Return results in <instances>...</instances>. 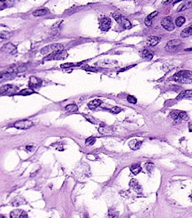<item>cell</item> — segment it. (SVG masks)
Here are the masks:
<instances>
[{"mask_svg":"<svg viewBox=\"0 0 192 218\" xmlns=\"http://www.w3.org/2000/svg\"><path fill=\"white\" fill-rule=\"evenodd\" d=\"M173 80L180 83H190L192 82V72L189 70L178 71L173 75Z\"/></svg>","mask_w":192,"mask_h":218,"instance_id":"cell-1","label":"cell"},{"mask_svg":"<svg viewBox=\"0 0 192 218\" xmlns=\"http://www.w3.org/2000/svg\"><path fill=\"white\" fill-rule=\"evenodd\" d=\"M62 49H64V47H63V45H62V44H52V45L43 47L40 52L42 54L48 55V54H51L53 53H55L57 51H60Z\"/></svg>","mask_w":192,"mask_h":218,"instance_id":"cell-2","label":"cell"},{"mask_svg":"<svg viewBox=\"0 0 192 218\" xmlns=\"http://www.w3.org/2000/svg\"><path fill=\"white\" fill-rule=\"evenodd\" d=\"M68 57V53L66 50L62 49L60 51H57L55 53H53L51 54H48L46 58V61H52V60H55V61H59V60H64Z\"/></svg>","mask_w":192,"mask_h":218,"instance_id":"cell-3","label":"cell"},{"mask_svg":"<svg viewBox=\"0 0 192 218\" xmlns=\"http://www.w3.org/2000/svg\"><path fill=\"white\" fill-rule=\"evenodd\" d=\"M181 45H182V42L180 39H173V40H170L166 44L165 49L167 52H174L177 50V48H178Z\"/></svg>","mask_w":192,"mask_h":218,"instance_id":"cell-4","label":"cell"},{"mask_svg":"<svg viewBox=\"0 0 192 218\" xmlns=\"http://www.w3.org/2000/svg\"><path fill=\"white\" fill-rule=\"evenodd\" d=\"M33 126V122L28 120V119H23L17 121L13 124V127L18 128V129H28Z\"/></svg>","mask_w":192,"mask_h":218,"instance_id":"cell-5","label":"cell"},{"mask_svg":"<svg viewBox=\"0 0 192 218\" xmlns=\"http://www.w3.org/2000/svg\"><path fill=\"white\" fill-rule=\"evenodd\" d=\"M18 90L16 86L12 85H6L0 87V94H11Z\"/></svg>","mask_w":192,"mask_h":218,"instance_id":"cell-6","label":"cell"},{"mask_svg":"<svg viewBox=\"0 0 192 218\" xmlns=\"http://www.w3.org/2000/svg\"><path fill=\"white\" fill-rule=\"evenodd\" d=\"M161 24L167 31H173L174 30V25H173V23L172 22V18L170 16H167L162 20Z\"/></svg>","mask_w":192,"mask_h":218,"instance_id":"cell-7","label":"cell"},{"mask_svg":"<svg viewBox=\"0 0 192 218\" xmlns=\"http://www.w3.org/2000/svg\"><path fill=\"white\" fill-rule=\"evenodd\" d=\"M111 26V21L110 18H102L100 22V28L102 31H108Z\"/></svg>","mask_w":192,"mask_h":218,"instance_id":"cell-8","label":"cell"},{"mask_svg":"<svg viewBox=\"0 0 192 218\" xmlns=\"http://www.w3.org/2000/svg\"><path fill=\"white\" fill-rule=\"evenodd\" d=\"M42 85V80L39 79L38 78L36 77H30L28 81V86L30 87L31 89H36L38 88L39 86H41Z\"/></svg>","mask_w":192,"mask_h":218,"instance_id":"cell-9","label":"cell"},{"mask_svg":"<svg viewBox=\"0 0 192 218\" xmlns=\"http://www.w3.org/2000/svg\"><path fill=\"white\" fill-rule=\"evenodd\" d=\"M129 185H130V187H131L135 192H137V193H141V192H142V187L140 185V183H138L137 180H135V179H132V180L130 181Z\"/></svg>","mask_w":192,"mask_h":218,"instance_id":"cell-10","label":"cell"},{"mask_svg":"<svg viewBox=\"0 0 192 218\" xmlns=\"http://www.w3.org/2000/svg\"><path fill=\"white\" fill-rule=\"evenodd\" d=\"M10 217L11 218H26L27 215L25 211L21 209H15L10 213Z\"/></svg>","mask_w":192,"mask_h":218,"instance_id":"cell-11","label":"cell"},{"mask_svg":"<svg viewBox=\"0 0 192 218\" xmlns=\"http://www.w3.org/2000/svg\"><path fill=\"white\" fill-rule=\"evenodd\" d=\"M15 3V0H0V10L12 7Z\"/></svg>","mask_w":192,"mask_h":218,"instance_id":"cell-12","label":"cell"},{"mask_svg":"<svg viewBox=\"0 0 192 218\" xmlns=\"http://www.w3.org/2000/svg\"><path fill=\"white\" fill-rule=\"evenodd\" d=\"M2 50L5 51V52H6L7 53H11V54H13V53H15L17 52L16 47L14 46L13 44H12V43H8V44H6V45H5L3 47Z\"/></svg>","mask_w":192,"mask_h":218,"instance_id":"cell-13","label":"cell"},{"mask_svg":"<svg viewBox=\"0 0 192 218\" xmlns=\"http://www.w3.org/2000/svg\"><path fill=\"white\" fill-rule=\"evenodd\" d=\"M159 42H160V38L157 37H148L147 40H146V44L148 46H150V47L157 46Z\"/></svg>","mask_w":192,"mask_h":218,"instance_id":"cell-14","label":"cell"},{"mask_svg":"<svg viewBox=\"0 0 192 218\" xmlns=\"http://www.w3.org/2000/svg\"><path fill=\"white\" fill-rule=\"evenodd\" d=\"M142 142L141 141H138V140H132L129 142V146L132 150H138L140 149V147L141 146Z\"/></svg>","mask_w":192,"mask_h":218,"instance_id":"cell-15","label":"cell"},{"mask_svg":"<svg viewBox=\"0 0 192 218\" xmlns=\"http://www.w3.org/2000/svg\"><path fill=\"white\" fill-rule=\"evenodd\" d=\"M191 97H192V90H185V91H182L176 97V100H182L184 98H191Z\"/></svg>","mask_w":192,"mask_h":218,"instance_id":"cell-16","label":"cell"},{"mask_svg":"<svg viewBox=\"0 0 192 218\" xmlns=\"http://www.w3.org/2000/svg\"><path fill=\"white\" fill-rule=\"evenodd\" d=\"M102 103V101L99 99H95V100H93L91 101L89 103H88V107H89V109L91 110H94L98 107H100Z\"/></svg>","mask_w":192,"mask_h":218,"instance_id":"cell-17","label":"cell"},{"mask_svg":"<svg viewBox=\"0 0 192 218\" xmlns=\"http://www.w3.org/2000/svg\"><path fill=\"white\" fill-rule=\"evenodd\" d=\"M157 14H158V12H153L152 13L150 14V15H148V16L146 17L145 21H144L145 24H146L147 26H150V25L152 24V19H153L154 17H156V16L157 15Z\"/></svg>","mask_w":192,"mask_h":218,"instance_id":"cell-18","label":"cell"},{"mask_svg":"<svg viewBox=\"0 0 192 218\" xmlns=\"http://www.w3.org/2000/svg\"><path fill=\"white\" fill-rule=\"evenodd\" d=\"M49 12V10L46 8H41V9H37L33 12V15L37 17V16H44L46 15V14Z\"/></svg>","mask_w":192,"mask_h":218,"instance_id":"cell-19","label":"cell"},{"mask_svg":"<svg viewBox=\"0 0 192 218\" xmlns=\"http://www.w3.org/2000/svg\"><path fill=\"white\" fill-rule=\"evenodd\" d=\"M192 35V25L187 27L186 28H184V30L181 32V36L182 37H188L189 36Z\"/></svg>","mask_w":192,"mask_h":218,"instance_id":"cell-20","label":"cell"},{"mask_svg":"<svg viewBox=\"0 0 192 218\" xmlns=\"http://www.w3.org/2000/svg\"><path fill=\"white\" fill-rule=\"evenodd\" d=\"M119 24H121L122 28H125V30H129V28H131V27H132V24H131L130 21L127 20V19H125V18H124V17L122 18V20H121V22H120Z\"/></svg>","mask_w":192,"mask_h":218,"instance_id":"cell-21","label":"cell"},{"mask_svg":"<svg viewBox=\"0 0 192 218\" xmlns=\"http://www.w3.org/2000/svg\"><path fill=\"white\" fill-rule=\"evenodd\" d=\"M130 170L134 174H138L141 171V167L139 164H134V165L131 166Z\"/></svg>","mask_w":192,"mask_h":218,"instance_id":"cell-22","label":"cell"},{"mask_svg":"<svg viewBox=\"0 0 192 218\" xmlns=\"http://www.w3.org/2000/svg\"><path fill=\"white\" fill-rule=\"evenodd\" d=\"M65 110L68 111V112H70V113H74V112H77L78 110V108L76 104H69L65 107Z\"/></svg>","mask_w":192,"mask_h":218,"instance_id":"cell-23","label":"cell"},{"mask_svg":"<svg viewBox=\"0 0 192 218\" xmlns=\"http://www.w3.org/2000/svg\"><path fill=\"white\" fill-rule=\"evenodd\" d=\"M26 201L24 199H22L21 197H17L15 198L13 200H12V205L13 206H20V205H22L24 204Z\"/></svg>","mask_w":192,"mask_h":218,"instance_id":"cell-24","label":"cell"},{"mask_svg":"<svg viewBox=\"0 0 192 218\" xmlns=\"http://www.w3.org/2000/svg\"><path fill=\"white\" fill-rule=\"evenodd\" d=\"M141 56L143 58H145V59H148V60H151L153 58V54L147 49H144L142 52H141Z\"/></svg>","mask_w":192,"mask_h":218,"instance_id":"cell-25","label":"cell"},{"mask_svg":"<svg viewBox=\"0 0 192 218\" xmlns=\"http://www.w3.org/2000/svg\"><path fill=\"white\" fill-rule=\"evenodd\" d=\"M191 6H192V2L190 1V0H187V1L185 2V4H183V5L178 9V11H179V12L184 11V10H186V9H188V8H189V7H191Z\"/></svg>","mask_w":192,"mask_h":218,"instance_id":"cell-26","label":"cell"},{"mask_svg":"<svg viewBox=\"0 0 192 218\" xmlns=\"http://www.w3.org/2000/svg\"><path fill=\"white\" fill-rule=\"evenodd\" d=\"M185 22H186L185 18L183 16H180L178 18H176V20H175V25L177 27H182L185 23Z\"/></svg>","mask_w":192,"mask_h":218,"instance_id":"cell-27","label":"cell"},{"mask_svg":"<svg viewBox=\"0 0 192 218\" xmlns=\"http://www.w3.org/2000/svg\"><path fill=\"white\" fill-rule=\"evenodd\" d=\"M34 93L35 92H34L33 89L28 88V89H23V90H21L20 93H18V94H20V95H29V94H32Z\"/></svg>","mask_w":192,"mask_h":218,"instance_id":"cell-28","label":"cell"},{"mask_svg":"<svg viewBox=\"0 0 192 218\" xmlns=\"http://www.w3.org/2000/svg\"><path fill=\"white\" fill-rule=\"evenodd\" d=\"M177 114H178L179 118L182 120H185V121L189 120V116H188V114L186 112H184V111H177Z\"/></svg>","mask_w":192,"mask_h":218,"instance_id":"cell-29","label":"cell"},{"mask_svg":"<svg viewBox=\"0 0 192 218\" xmlns=\"http://www.w3.org/2000/svg\"><path fill=\"white\" fill-rule=\"evenodd\" d=\"M80 64H82V62H78V63H73V62H69V63H63L61 65V68L64 69V68H72V67H77L79 66Z\"/></svg>","mask_w":192,"mask_h":218,"instance_id":"cell-30","label":"cell"},{"mask_svg":"<svg viewBox=\"0 0 192 218\" xmlns=\"http://www.w3.org/2000/svg\"><path fill=\"white\" fill-rule=\"evenodd\" d=\"M12 37V34L8 31H1L0 32V38L2 39H7V38H10Z\"/></svg>","mask_w":192,"mask_h":218,"instance_id":"cell-31","label":"cell"},{"mask_svg":"<svg viewBox=\"0 0 192 218\" xmlns=\"http://www.w3.org/2000/svg\"><path fill=\"white\" fill-rule=\"evenodd\" d=\"M154 167H155V166H154V164L151 163V162H147V163L145 164V168H146V170H147L148 172H149V173H151V172L153 171Z\"/></svg>","mask_w":192,"mask_h":218,"instance_id":"cell-32","label":"cell"},{"mask_svg":"<svg viewBox=\"0 0 192 218\" xmlns=\"http://www.w3.org/2000/svg\"><path fill=\"white\" fill-rule=\"evenodd\" d=\"M112 16H113V18L116 20V22H117L119 23H120V22H121V20H122V18H123V16L121 15L120 13H119V12H113V13H112Z\"/></svg>","mask_w":192,"mask_h":218,"instance_id":"cell-33","label":"cell"},{"mask_svg":"<svg viewBox=\"0 0 192 218\" xmlns=\"http://www.w3.org/2000/svg\"><path fill=\"white\" fill-rule=\"evenodd\" d=\"M95 141H96L95 137H89L85 140V144L86 145H93V144H94Z\"/></svg>","mask_w":192,"mask_h":218,"instance_id":"cell-34","label":"cell"},{"mask_svg":"<svg viewBox=\"0 0 192 218\" xmlns=\"http://www.w3.org/2000/svg\"><path fill=\"white\" fill-rule=\"evenodd\" d=\"M108 218H119V214L114 210H110L109 215H108Z\"/></svg>","mask_w":192,"mask_h":218,"instance_id":"cell-35","label":"cell"},{"mask_svg":"<svg viewBox=\"0 0 192 218\" xmlns=\"http://www.w3.org/2000/svg\"><path fill=\"white\" fill-rule=\"evenodd\" d=\"M84 117L88 120V121H89V122H91V123H93V124H96V119L94 118V117H92V116H90V115H85L84 114Z\"/></svg>","mask_w":192,"mask_h":218,"instance_id":"cell-36","label":"cell"},{"mask_svg":"<svg viewBox=\"0 0 192 218\" xmlns=\"http://www.w3.org/2000/svg\"><path fill=\"white\" fill-rule=\"evenodd\" d=\"M127 101H128V103H132V104H135L137 103L136 98L134 96H132V95H128L127 96Z\"/></svg>","mask_w":192,"mask_h":218,"instance_id":"cell-37","label":"cell"},{"mask_svg":"<svg viewBox=\"0 0 192 218\" xmlns=\"http://www.w3.org/2000/svg\"><path fill=\"white\" fill-rule=\"evenodd\" d=\"M110 110V112L113 113V114H117V113H119V112L122 111V109H121L120 107H116V106H115V107L111 108Z\"/></svg>","mask_w":192,"mask_h":218,"instance_id":"cell-38","label":"cell"},{"mask_svg":"<svg viewBox=\"0 0 192 218\" xmlns=\"http://www.w3.org/2000/svg\"><path fill=\"white\" fill-rule=\"evenodd\" d=\"M52 146L53 147H54V148H56L57 150H59V151H63V146H62V144H61L60 142H58V143H54V144H52Z\"/></svg>","mask_w":192,"mask_h":218,"instance_id":"cell-39","label":"cell"},{"mask_svg":"<svg viewBox=\"0 0 192 218\" xmlns=\"http://www.w3.org/2000/svg\"><path fill=\"white\" fill-rule=\"evenodd\" d=\"M34 149H35V147L33 146V145H28V146L26 147V151L28 152H32L34 151Z\"/></svg>","mask_w":192,"mask_h":218,"instance_id":"cell-40","label":"cell"},{"mask_svg":"<svg viewBox=\"0 0 192 218\" xmlns=\"http://www.w3.org/2000/svg\"><path fill=\"white\" fill-rule=\"evenodd\" d=\"M134 65H131V66H128V67H125V68H123V69H121L120 70H119V72H123V71H125V70H127V69H131V68H132Z\"/></svg>","mask_w":192,"mask_h":218,"instance_id":"cell-41","label":"cell"},{"mask_svg":"<svg viewBox=\"0 0 192 218\" xmlns=\"http://www.w3.org/2000/svg\"><path fill=\"white\" fill-rule=\"evenodd\" d=\"M172 1H173V0H164V1H163V4L166 5V4H169V3H171Z\"/></svg>","mask_w":192,"mask_h":218,"instance_id":"cell-42","label":"cell"},{"mask_svg":"<svg viewBox=\"0 0 192 218\" xmlns=\"http://www.w3.org/2000/svg\"><path fill=\"white\" fill-rule=\"evenodd\" d=\"M189 130L190 131V132H192V124H190V125L189 126Z\"/></svg>","mask_w":192,"mask_h":218,"instance_id":"cell-43","label":"cell"},{"mask_svg":"<svg viewBox=\"0 0 192 218\" xmlns=\"http://www.w3.org/2000/svg\"><path fill=\"white\" fill-rule=\"evenodd\" d=\"M180 1H182V0H176V1H174L173 4H176V3H178V2H180Z\"/></svg>","mask_w":192,"mask_h":218,"instance_id":"cell-44","label":"cell"},{"mask_svg":"<svg viewBox=\"0 0 192 218\" xmlns=\"http://www.w3.org/2000/svg\"><path fill=\"white\" fill-rule=\"evenodd\" d=\"M186 51H188V52H189V51H192V47H191V48H188V49H186Z\"/></svg>","mask_w":192,"mask_h":218,"instance_id":"cell-45","label":"cell"},{"mask_svg":"<svg viewBox=\"0 0 192 218\" xmlns=\"http://www.w3.org/2000/svg\"><path fill=\"white\" fill-rule=\"evenodd\" d=\"M0 218H6V216H5V215H0Z\"/></svg>","mask_w":192,"mask_h":218,"instance_id":"cell-46","label":"cell"},{"mask_svg":"<svg viewBox=\"0 0 192 218\" xmlns=\"http://www.w3.org/2000/svg\"><path fill=\"white\" fill-rule=\"evenodd\" d=\"M190 199H191V200H192V194L190 195Z\"/></svg>","mask_w":192,"mask_h":218,"instance_id":"cell-47","label":"cell"}]
</instances>
